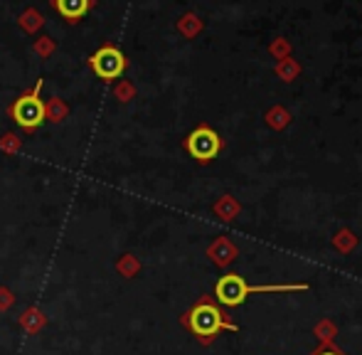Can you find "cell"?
Masks as SVG:
<instances>
[{
    "mask_svg": "<svg viewBox=\"0 0 362 355\" xmlns=\"http://www.w3.org/2000/svg\"><path fill=\"white\" fill-rule=\"evenodd\" d=\"M89 67L94 69V74L104 82H114L126 72V57L119 47L114 45H104L101 50H96L89 57Z\"/></svg>",
    "mask_w": 362,
    "mask_h": 355,
    "instance_id": "cell-4",
    "label": "cell"
},
{
    "mask_svg": "<svg viewBox=\"0 0 362 355\" xmlns=\"http://www.w3.org/2000/svg\"><path fill=\"white\" fill-rule=\"evenodd\" d=\"M42 84H45V79H37V84L30 91H25V94H20L8 109L10 119L23 131H35L37 126H42L45 116H47L45 101H42V96H40L42 94Z\"/></svg>",
    "mask_w": 362,
    "mask_h": 355,
    "instance_id": "cell-2",
    "label": "cell"
},
{
    "mask_svg": "<svg viewBox=\"0 0 362 355\" xmlns=\"http://www.w3.org/2000/svg\"><path fill=\"white\" fill-rule=\"evenodd\" d=\"M94 0H52V8L62 15L67 23H76L89 13Z\"/></svg>",
    "mask_w": 362,
    "mask_h": 355,
    "instance_id": "cell-6",
    "label": "cell"
},
{
    "mask_svg": "<svg viewBox=\"0 0 362 355\" xmlns=\"http://www.w3.org/2000/svg\"><path fill=\"white\" fill-rule=\"evenodd\" d=\"M315 355H343V353L335 351V348H330V346H325V348H320V351L315 353Z\"/></svg>",
    "mask_w": 362,
    "mask_h": 355,
    "instance_id": "cell-7",
    "label": "cell"
},
{
    "mask_svg": "<svg viewBox=\"0 0 362 355\" xmlns=\"http://www.w3.org/2000/svg\"><path fill=\"white\" fill-rule=\"evenodd\" d=\"M185 149L190 151V156L195 161L207 163V161H212L219 153V149H222V141H219L217 131H212L210 126H200V129H195L190 136H187Z\"/></svg>",
    "mask_w": 362,
    "mask_h": 355,
    "instance_id": "cell-5",
    "label": "cell"
},
{
    "mask_svg": "<svg viewBox=\"0 0 362 355\" xmlns=\"http://www.w3.org/2000/svg\"><path fill=\"white\" fill-rule=\"evenodd\" d=\"M300 289H305L303 284H296V286H249L244 281V277H239V274H224V277H219L215 286V296L222 306L232 308L244 303V298L254 291H300Z\"/></svg>",
    "mask_w": 362,
    "mask_h": 355,
    "instance_id": "cell-3",
    "label": "cell"
},
{
    "mask_svg": "<svg viewBox=\"0 0 362 355\" xmlns=\"http://www.w3.org/2000/svg\"><path fill=\"white\" fill-rule=\"evenodd\" d=\"M185 326L190 328L197 338H202V341H212L222 328L237 331V326L224 321L222 311H219L212 301H207V298H202L200 303H195V306L185 313Z\"/></svg>",
    "mask_w": 362,
    "mask_h": 355,
    "instance_id": "cell-1",
    "label": "cell"
}]
</instances>
